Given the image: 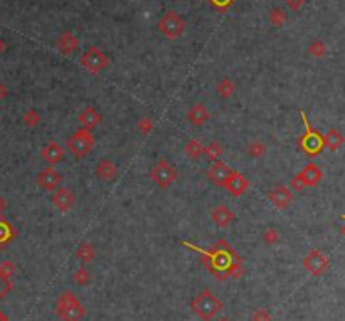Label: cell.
<instances>
[{
	"label": "cell",
	"mask_w": 345,
	"mask_h": 321,
	"mask_svg": "<svg viewBox=\"0 0 345 321\" xmlns=\"http://www.w3.org/2000/svg\"><path fill=\"white\" fill-rule=\"evenodd\" d=\"M186 248L194 249L200 254V261L204 262V266L209 269L217 279H227V278H238L241 274V259L239 256L233 251L224 239H219L212 245L211 249H199L197 245L191 242H182Z\"/></svg>",
	"instance_id": "1"
},
{
	"label": "cell",
	"mask_w": 345,
	"mask_h": 321,
	"mask_svg": "<svg viewBox=\"0 0 345 321\" xmlns=\"http://www.w3.org/2000/svg\"><path fill=\"white\" fill-rule=\"evenodd\" d=\"M192 311L197 314L199 318H202L205 321H209L212 318H216V314L222 309V303L212 291L209 289H202L192 300L191 303Z\"/></svg>",
	"instance_id": "2"
},
{
	"label": "cell",
	"mask_w": 345,
	"mask_h": 321,
	"mask_svg": "<svg viewBox=\"0 0 345 321\" xmlns=\"http://www.w3.org/2000/svg\"><path fill=\"white\" fill-rule=\"evenodd\" d=\"M300 116L303 121L305 133L298 138V148H300L305 155H308V157H317V155H320L325 148L324 135H320L317 130L312 128V125L308 123L305 111H300Z\"/></svg>",
	"instance_id": "3"
},
{
	"label": "cell",
	"mask_w": 345,
	"mask_h": 321,
	"mask_svg": "<svg viewBox=\"0 0 345 321\" xmlns=\"http://www.w3.org/2000/svg\"><path fill=\"white\" fill-rule=\"evenodd\" d=\"M66 148L74 158H84L95 148V135L93 131L86 128H78L66 141Z\"/></svg>",
	"instance_id": "4"
},
{
	"label": "cell",
	"mask_w": 345,
	"mask_h": 321,
	"mask_svg": "<svg viewBox=\"0 0 345 321\" xmlns=\"http://www.w3.org/2000/svg\"><path fill=\"white\" fill-rule=\"evenodd\" d=\"M56 313L62 321H81L84 316V308L79 305L71 291H64L56 303Z\"/></svg>",
	"instance_id": "5"
},
{
	"label": "cell",
	"mask_w": 345,
	"mask_h": 321,
	"mask_svg": "<svg viewBox=\"0 0 345 321\" xmlns=\"http://www.w3.org/2000/svg\"><path fill=\"white\" fill-rule=\"evenodd\" d=\"M187 29V22L182 19L180 14L169 10L167 14L162 15V19L158 20V31L164 34L167 39H179L183 36Z\"/></svg>",
	"instance_id": "6"
},
{
	"label": "cell",
	"mask_w": 345,
	"mask_h": 321,
	"mask_svg": "<svg viewBox=\"0 0 345 321\" xmlns=\"http://www.w3.org/2000/svg\"><path fill=\"white\" fill-rule=\"evenodd\" d=\"M177 177H179V174H177L175 167H172V165L164 158L158 160L150 170L152 182L155 185H158L160 188H169L172 183L177 180Z\"/></svg>",
	"instance_id": "7"
},
{
	"label": "cell",
	"mask_w": 345,
	"mask_h": 321,
	"mask_svg": "<svg viewBox=\"0 0 345 321\" xmlns=\"http://www.w3.org/2000/svg\"><path fill=\"white\" fill-rule=\"evenodd\" d=\"M81 64L89 74H100L105 67L110 64V57H108L100 47H88L86 53L81 56Z\"/></svg>",
	"instance_id": "8"
},
{
	"label": "cell",
	"mask_w": 345,
	"mask_h": 321,
	"mask_svg": "<svg viewBox=\"0 0 345 321\" xmlns=\"http://www.w3.org/2000/svg\"><path fill=\"white\" fill-rule=\"evenodd\" d=\"M303 267L307 269L310 274H313V276H320V274H324L327 271V267H329V257L318 249H312L305 256Z\"/></svg>",
	"instance_id": "9"
},
{
	"label": "cell",
	"mask_w": 345,
	"mask_h": 321,
	"mask_svg": "<svg viewBox=\"0 0 345 321\" xmlns=\"http://www.w3.org/2000/svg\"><path fill=\"white\" fill-rule=\"evenodd\" d=\"M268 200L273 204L274 209L285 210V209H288L290 205L293 204L295 197H293V192L290 190V187H286V185H276V187L271 188V190H269Z\"/></svg>",
	"instance_id": "10"
},
{
	"label": "cell",
	"mask_w": 345,
	"mask_h": 321,
	"mask_svg": "<svg viewBox=\"0 0 345 321\" xmlns=\"http://www.w3.org/2000/svg\"><path fill=\"white\" fill-rule=\"evenodd\" d=\"M61 180H62V177L54 167H45L44 170L39 171L36 183L45 192H54L56 188L59 187Z\"/></svg>",
	"instance_id": "11"
},
{
	"label": "cell",
	"mask_w": 345,
	"mask_h": 321,
	"mask_svg": "<svg viewBox=\"0 0 345 321\" xmlns=\"http://www.w3.org/2000/svg\"><path fill=\"white\" fill-rule=\"evenodd\" d=\"M224 187H226V190L231 193L233 197H241L249 188V182H248V179H246L243 174H239V171L233 170L231 175L227 177L226 183H224Z\"/></svg>",
	"instance_id": "12"
},
{
	"label": "cell",
	"mask_w": 345,
	"mask_h": 321,
	"mask_svg": "<svg viewBox=\"0 0 345 321\" xmlns=\"http://www.w3.org/2000/svg\"><path fill=\"white\" fill-rule=\"evenodd\" d=\"M64 148H62L57 141H49L41 148V158L44 160L49 167L61 163L64 160Z\"/></svg>",
	"instance_id": "13"
},
{
	"label": "cell",
	"mask_w": 345,
	"mask_h": 321,
	"mask_svg": "<svg viewBox=\"0 0 345 321\" xmlns=\"http://www.w3.org/2000/svg\"><path fill=\"white\" fill-rule=\"evenodd\" d=\"M231 171L233 170L229 168L226 163L221 162V160H216V162H212L209 170H207V179L217 187H224V183H226L227 177L231 175Z\"/></svg>",
	"instance_id": "14"
},
{
	"label": "cell",
	"mask_w": 345,
	"mask_h": 321,
	"mask_svg": "<svg viewBox=\"0 0 345 321\" xmlns=\"http://www.w3.org/2000/svg\"><path fill=\"white\" fill-rule=\"evenodd\" d=\"M51 202H53V205L59 212H67L73 209L76 199H74V193L69 190V188L62 187V188H56L53 197H51Z\"/></svg>",
	"instance_id": "15"
},
{
	"label": "cell",
	"mask_w": 345,
	"mask_h": 321,
	"mask_svg": "<svg viewBox=\"0 0 345 321\" xmlns=\"http://www.w3.org/2000/svg\"><path fill=\"white\" fill-rule=\"evenodd\" d=\"M187 121L191 123L192 126H195V128H200V126H204L207 121H209L211 118V113L207 111V108L204 103H195L194 106L189 108L187 111Z\"/></svg>",
	"instance_id": "16"
},
{
	"label": "cell",
	"mask_w": 345,
	"mask_h": 321,
	"mask_svg": "<svg viewBox=\"0 0 345 321\" xmlns=\"http://www.w3.org/2000/svg\"><path fill=\"white\" fill-rule=\"evenodd\" d=\"M78 119L81 123V128H86L89 131H93L96 126H100V123L103 121L101 113L93 106H86L84 110L78 114Z\"/></svg>",
	"instance_id": "17"
},
{
	"label": "cell",
	"mask_w": 345,
	"mask_h": 321,
	"mask_svg": "<svg viewBox=\"0 0 345 321\" xmlns=\"http://www.w3.org/2000/svg\"><path fill=\"white\" fill-rule=\"evenodd\" d=\"M95 174H96V177L101 182H111L114 177H117L118 168H117V165L111 162V160L103 158V160L98 162V165L95 167Z\"/></svg>",
	"instance_id": "18"
},
{
	"label": "cell",
	"mask_w": 345,
	"mask_h": 321,
	"mask_svg": "<svg viewBox=\"0 0 345 321\" xmlns=\"http://www.w3.org/2000/svg\"><path fill=\"white\" fill-rule=\"evenodd\" d=\"M234 212L227 207V205H217V207L211 212V220L216 224L217 227H227L229 224L234 220Z\"/></svg>",
	"instance_id": "19"
},
{
	"label": "cell",
	"mask_w": 345,
	"mask_h": 321,
	"mask_svg": "<svg viewBox=\"0 0 345 321\" xmlns=\"http://www.w3.org/2000/svg\"><path fill=\"white\" fill-rule=\"evenodd\" d=\"M78 45H79L78 37L69 31L59 34V37H57V49H59V53L64 56H71L74 51L78 49Z\"/></svg>",
	"instance_id": "20"
},
{
	"label": "cell",
	"mask_w": 345,
	"mask_h": 321,
	"mask_svg": "<svg viewBox=\"0 0 345 321\" xmlns=\"http://www.w3.org/2000/svg\"><path fill=\"white\" fill-rule=\"evenodd\" d=\"M321 170L318 168V165L315 163H308L307 167H303V170L300 171V177L305 183V187H315L317 183L321 180Z\"/></svg>",
	"instance_id": "21"
},
{
	"label": "cell",
	"mask_w": 345,
	"mask_h": 321,
	"mask_svg": "<svg viewBox=\"0 0 345 321\" xmlns=\"http://www.w3.org/2000/svg\"><path fill=\"white\" fill-rule=\"evenodd\" d=\"M15 236H17L15 227L5 217L0 215V249H4L5 245L12 242Z\"/></svg>",
	"instance_id": "22"
},
{
	"label": "cell",
	"mask_w": 345,
	"mask_h": 321,
	"mask_svg": "<svg viewBox=\"0 0 345 321\" xmlns=\"http://www.w3.org/2000/svg\"><path fill=\"white\" fill-rule=\"evenodd\" d=\"M324 143H325V146L329 148V150H338L343 143H345V138H343V135L340 133L338 130H335V128H330L327 133L324 135Z\"/></svg>",
	"instance_id": "23"
},
{
	"label": "cell",
	"mask_w": 345,
	"mask_h": 321,
	"mask_svg": "<svg viewBox=\"0 0 345 321\" xmlns=\"http://www.w3.org/2000/svg\"><path fill=\"white\" fill-rule=\"evenodd\" d=\"M74 256H76V259L81 261L83 264H86V262H91L95 259V256H96L95 245H91L89 242H81L78 245V249H76V252H74Z\"/></svg>",
	"instance_id": "24"
},
{
	"label": "cell",
	"mask_w": 345,
	"mask_h": 321,
	"mask_svg": "<svg viewBox=\"0 0 345 321\" xmlns=\"http://www.w3.org/2000/svg\"><path fill=\"white\" fill-rule=\"evenodd\" d=\"M234 91H236V86L233 83V79L229 78H222L216 86V93L221 100H229L234 94Z\"/></svg>",
	"instance_id": "25"
},
{
	"label": "cell",
	"mask_w": 345,
	"mask_h": 321,
	"mask_svg": "<svg viewBox=\"0 0 345 321\" xmlns=\"http://www.w3.org/2000/svg\"><path fill=\"white\" fill-rule=\"evenodd\" d=\"M183 153H186L189 158L197 160L200 157H204V145L199 140L192 138L183 145Z\"/></svg>",
	"instance_id": "26"
},
{
	"label": "cell",
	"mask_w": 345,
	"mask_h": 321,
	"mask_svg": "<svg viewBox=\"0 0 345 321\" xmlns=\"http://www.w3.org/2000/svg\"><path fill=\"white\" fill-rule=\"evenodd\" d=\"M222 153H224V148L219 141H211L209 145L204 146V157H207V160H211V162L219 160Z\"/></svg>",
	"instance_id": "27"
},
{
	"label": "cell",
	"mask_w": 345,
	"mask_h": 321,
	"mask_svg": "<svg viewBox=\"0 0 345 321\" xmlns=\"http://www.w3.org/2000/svg\"><path fill=\"white\" fill-rule=\"evenodd\" d=\"M41 121V114L36 110V108H29V110L24 111L22 114V123H24L27 128H36Z\"/></svg>",
	"instance_id": "28"
},
{
	"label": "cell",
	"mask_w": 345,
	"mask_h": 321,
	"mask_svg": "<svg viewBox=\"0 0 345 321\" xmlns=\"http://www.w3.org/2000/svg\"><path fill=\"white\" fill-rule=\"evenodd\" d=\"M246 153H248L251 158H261L264 157V153H266V145L260 140H255L246 146Z\"/></svg>",
	"instance_id": "29"
},
{
	"label": "cell",
	"mask_w": 345,
	"mask_h": 321,
	"mask_svg": "<svg viewBox=\"0 0 345 321\" xmlns=\"http://www.w3.org/2000/svg\"><path fill=\"white\" fill-rule=\"evenodd\" d=\"M153 128H155L153 119L148 118V116H143V118H140L136 121V130H138V133H140L142 136H148L153 131Z\"/></svg>",
	"instance_id": "30"
},
{
	"label": "cell",
	"mask_w": 345,
	"mask_h": 321,
	"mask_svg": "<svg viewBox=\"0 0 345 321\" xmlns=\"http://www.w3.org/2000/svg\"><path fill=\"white\" fill-rule=\"evenodd\" d=\"M263 240L268 245H273V244H276L280 240V232L276 231L274 227H268L266 231L263 232Z\"/></svg>",
	"instance_id": "31"
},
{
	"label": "cell",
	"mask_w": 345,
	"mask_h": 321,
	"mask_svg": "<svg viewBox=\"0 0 345 321\" xmlns=\"http://www.w3.org/2000/svg\"><path fill=\"white\" fill-rule=\"evenodd\" d=\"M73 281H74V283H78V284H81V286L88 284V281H89V273L86 271L84 267H79L78 271L73 274Z\"/></svg>",
	"instance_id": "32"
},
{
	"label": "cell",
	"mask_w": 345,
	"mask_h": 321,
	"mask_svg": "<svg viewBox=\"0 0 345 321\" xmlns=\"http://www.w3.org/2000/svg\"><path fill=\"white\" fill-rule=\"evenodd\" d=\"M15 273V266H14V262H10V261H4L2 264H0V274H2L4 278H7V279H10L12 278V274Z\"/></svg>",
	"instance_id": "33"
},
{
	"label": "cell",
	"mask_w": 345,
	"mask_h": 321,
	"mask_svg": "<svg viewBox=\"0 0 345 321\" xmlns=\"http://www.w3.org/2000/svg\"><path fill=\"white\" fill-rule=\"evenodd\" d=\"M251 321H271V316H269V313L264 308H258L251 314Z\"/></svg>",
	"instance_id": "34"
},
{
	"label": "cell",
	"mask_w": 345,
	"mask_h": 321,
	"mask_svg": "<svg viewBox=\"0 0 345 321\" xmlns=\"http://www.w3.org/2000/svg\"><path fill=\"white\" fill-rule=\"evenodd\" d=\"M308 51H310V54H312V56L320 57V56H324V53H325V45L317 41V42H313L312 45H310Z\"/></svg>",
	"instance_id": "35"
},
{
	"label": "cell",
	"mask_w": 345,
	"mask_h": 321,
	"mask_svg": "<svg viewBox=\"0 0 345 321\" xmlns=\"http://www.w3.org/2000/svg\"><path fill=\"white\" fill-rule=\"evenodd\" d=\"M10 288H12V284H10V279L4 278L2 274H0V300H2V298L9 293Z\"/></svg>",
	"instance_id": "36"
},
{
	"label": "cell",
	"mask_w": 345,
	"mask_h": 321,
	"mask_svg": "<svg viewBox=\"0 0 345 321\" xmlns=\"http://www.w3.org/2000/svg\"><path fill=\"white\" fill-rule=\"evenodd\" d=\"M290 188H293V190H296V192H302L303 188H305V183H303V180H302L300 174H296V175L290 180Z\"/></svg>",
	"instance_id": "37"
},
{
	"label": "cell",
	"mask_w": 345,
	"mask_h": 321,
	"mask_svg": "<svg viewBox=\"0 0 345 321\" xmlns=\"http://www.w3.org/2000/svg\"><path fill=\"white\" fill-rule=\"evenodd\" d=\"M233 2H234V0H209V4L214 5V7L219 9V10H224V9L231 7Z\"/></svg>",
	"instance_id": "38"
},
{
	"label": "cell",
	"mask_w": 345,
	"mask_h": 321,
	"mask_svg": "<svg viewBox=\"0 0 345 321\" xmlns=\"http://www.w3.org/2000/svg\"><path fill=\"white\" fill-rule=\"evenodd\" d=\"M269 19H271V22H273V24L280 26L281 22L285 20V14L281 12V10H273V12L269 14Z\"/></svg>",
	"instance_id": "39"
},
{
	"label": "cell",
	"mask_w": 345,
	"mask_h": 321,
	"mask_svg": "<svg viewBox=\"0 0 345 321\" xmlns=\"http://www.w3.org/2000/svg\"><path fill=\"white\" fill-rule=\"evenodd\" d=\"M285 2L288 4L291 9H300L302 5L307 2V0H285Z\"/></svg>",
	"instance_id": "40"
},
{
	"label": "cell",
	"mask_w": 345,
	"mask_h": 321,
	"mask_svg": "<svg viewBox=\"0 0 345 321\" xmlns=\"http://www.w3.org/2000/svg\"><path fill=\"white\" fill-rule=\"evenodd\" d=\"M7 96H9V88H7V86H5L2 81H0V101L5 100V98H7Z\"/></svg>",
	"instance_id": "41"
},
{
	"label": "cell",
	"mask_w": 345,
	"mask_h": 321,
	"mask_svg": "<svg viewBox=\"0 0 345 321\" xmlns=\"http://www.w3.org/2000/svg\"><path fill=\"white\" fill-rule=\"evenodd\" d=\"M5 209H7V200H5L2 195H0V215L4 214L5 212Z\"/></svg>",
	"instance_id": "42"
},
{
	"label": "cell",
	"mask_w": 345,
	"mask_h": 321,
	"mask_svg": "<svg viewBox=\"0 0 345 321\" xmlns=\"http://www.w3.org/2000/svg\"><path fill=\"white\" fill-rule=\"evenodd\" d=\"M4 51H5V42H4V39L0 37V54H2Z\"/></svg>",
	"instance_id": "43"
},
{
	"label": "cell",
	"mask_w": 345,
	"mask_h": 321,
	"mask_svg": "<svg viewBox=\"0 0 345 321\" xmlns=\"http://www.w3.org/2000/svg\"><path fill=\"white\" fill-rule=\"evenodd\" d=\"M0 321H7V319H5V316H4L2 313H0Z\"/></svg>",
	"instance_id": "44"
},
{
	"label": "cell",
	"mask_w": 345,
	"mask_h": 321,
	"mask_svg": "<svg viewBox=\"0 0 345 321\" xmlns=\"http://www.w3.org/2000/svg\"><path fill=\"white\" fill-rule=\"evenodd\" d=\"M217 321H231V319H229V318H219Z\"/></svg>",
	"instance_id": "45"
},
{
	"label": "cell",
	"mask_w": 345,
	"mask_h": 321,
	"mask_svg": "<svg viewBox=\"0 0 345 321\" xmlns=\"http://www.w3.org/2000/svg\"><path fill=\"white\" fill-rule=\"evenodd\" d=\"M343 220H345V215H343ZM342 232H343V234H345V226H343V227H342Z\"/></svg>",
	"instance_id": "46"
}]
</instances>
